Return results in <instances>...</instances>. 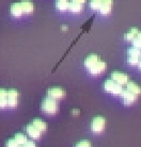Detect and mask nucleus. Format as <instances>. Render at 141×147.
Instances as JSON below:
<instances>
[{
	"label": "nucleus",
	"mask_w": 141,
	"mask_h": 147,
	"mask_svg": "<svg viewBox=\"0 0 141 147\" xmlns=\"http://www.w3.org/2000/svg\"><path fill=\"white\" fill-rule=\"evenodd\" d=\"M104 90L106 92L113 94V95H121V93L123 91L122 85L117 83L115 81H113L112 79H108L105 81L104 83Z\"/></svg>",
	"instance_id": "nucleus-2"
},
{
	"label": "nucleus",
	"mask_w": 141,
	"mask_h": 147,
	"mask_svg": "<svg viewBox=\"0 0 141 147\" xmlns=\"http://www.w3.org/2000/svg\"><path fill=\"white\" fill-rule=\"evenodd\" d=\"M18 103V92L12 88L7 91V107L15 108Z\"/></svg>",
	"instance_id": "nucleus-4"
},
{
	"label": "nucleus",
	"mask_w": 141,
	"mask_h": 147,
	"mask_svg": "<svg viewBox=\"0 0 141 147\" xmlns=\"http://www.w3.org/2000/svg\"><path fill=\"white\" fill-rule=\"evenodd\" d=\"M57 1H70V0H57Z\"/></svg>",
	"instance_id": "nucleus-31"
},
{
	"label": "nucleus",
	"mask_w": 141,
	"mask_h": 147,
	"mask_svg": "<svg viewBox=\"0 0 141 147\" xmlns=\"http://www.w3.org/2000/svg\"><path fill=\"white\" fill-rule=\"evenodd\" d=\"M106 127V119L102 116H96L93 118L91 123V130L94 133H102Z\"/></svg>",
	"instance_id": "nucleus-3"
},
{
	"label": "nucleus",
	"mask_w": 141,
	"mask_h": 147,
	"mask_svg": "<svg viewBox=\"0 0 141 147\" xmlns=\"http://www.w3.org/2000/svg\"><path fill=\"white\" fill-rule=\"evenodd\" d=\"M68 2L70 1H57L56 7L59 11H66L68 10Z\"/></svg>",
	"instance_id": "nucleus-20"
},
{
	"label": "nucleus",
	"mask_w": 141,
	"mask_h": 147,
	"mask_svg": "<svg viewBox=\"0 0 141 147\" xmlns=\"http://www.w3.org/2000/svg\"><path fill=\"white\" fill-rule=\"evenodd\" d=\"M128 55H132V57H139V58H140L141 49L140 48L133 46V47H130L129 49H128Z\"/></svg>",
	"instance_id": "nucleus-21"
},
{
	"label": "nucleus",
	"mask_w": 141,
	"mask_h": 147,
	"mask_svg": "<svg viewBox=\"0 0 141 147\" xmlns=\"http://www.w3.org/2000/svg\"><path fill=\"white\" fill-rule=\"evenodd\" d=\"M107 68V64L103 61H98L96 64H94L91 68H89V73L93 76H97V75H100L102 73H104Z\"/></svg>",
	"instance_id": "nucleus-7"
},
{
	"label": "nucleus",
	"mask_w": 141,
	"mask_h": 147,
	"mask_svg": "<svg viewBox=\"0 0 141 147\" xmlns=\"http://www.w3.org/2000/svg\"><path fill=\"white\" fill-rule=\"evenodd\" d=\"M138 67H139V68L141 69V60L139 61V63H138Z\"/></svg>",
	"instance_id": "nucleus-30"
},
{
	"label": "nucleus",
	"mask_w": 141,
	"mask_h": 147,
	"mask_svg": "<svg viewBox=\"0 0 141 147\" xmlns=\"http://www.w3.org/2000/svg\"><path fill=\"white\" fill-rule=\"evenodd\" d=\"M27 133H28V136H30V138H32V139H39L40 136H41L42 132L39 130V129L35 127V126H33L32 124H30V125L27 126Z\"/></svg>",
	"instance_id": "nucleus-9"
},
{
	"label": "nucleus",
	"mask_w": 141,
	"mask_h": 147,
	"mask_svg": "<svg viewBox=\"0 0 141 147\" xmlns=\"http://www.w3.org/2000/svg\"><path fill=\"white\" fill-rule=\"evenodd\" d=\"M126 90H128L129 92L134 93L137 96H139L141 94V86L137 83H135L133 81H128L126 84Z\"/></svg>",
	"instance_id": "nucleus-13"
},
{
	"label": "nucleus",
	"mask_w": 141,
	"mask_h": 147,
	"mask_svg": "<svg viewBox=\"0 0 141 147\" xmlns=\"http://www.w3.org/2000/svg\"><path fill=\"white\" fill-rule=\"evenodd\" d=\"M32 125L35 126L41 132H45L46 131V129H47V125H46V123L44 121H42L41 118H35L33 119L32 121Z\"/></svg>",
	"instance_id": "nucleus-16"
},
{
	"label": "nucleus",
	"mask_w": 141,
	"mask_h": 147,
	"mask_svg": "<svg viewBox=\"0 0 141 147\" xmlns=\"http://www.w3.org/2000/svg\"><path fill=\"white\" fill-rule=\"evenodd\" d=\"M111 7H112V0H103L102 5L100 7V14L108 15L111 12Z\"/></svg>",
	"instance_id": "nucleus-10"
},
{
	"label": "nucleus",
	"mask_w": 141,
	"mask_h": 147,
	"mask_svg": "<svg viewBox=\"0 0 141 147\" xmlns=\"http://www.w3.org/2000/svg\"><path fill=\"white\" fill-rule=\"evenodd\" d=\"M140 61V58L139 57H132V55H128V63H129L130 65H138V63Z\"/></svg>",
	"instance_id": "nucleus-24"
},
{
	"label": "nucleus",
	"mask_w": 141,
	"mask_h": 147,
	"mask_svg": "<svg viewBox=\"0 0 141 147\" xmlns=\"http://www.w3.org/2000/svg\"><path fill=\"white\" fill-rule=\"evenodd\" d=\"M79 113H80V111L78 110V109H74V110H73V114H74V115H79Z\"/></svg>",
	"instance_id": "nucleus-29"
},
{
	"label": "nucleus",
	"mask_w": 141,
	"mask_h": 147,
	"mask_svg": "<svg viewBox=\"0 0 141 147\" xmlns=\"http://www.w3.org/2000/svg\"><path fill=\"white\" fill-rule=\"evenodd\" d=\"M10 12H11V14L13 15L14 17H20V16L24 14V11H22L20 2H16V3L12 4L11 9H10Z\"/></svg>",
	"instance_id": "nucleus-11"
},
{
	"label": "nucleus",
	"mask_w": 141,
	"mask_h": 147,
	"mask_svg": "<svg viewBox=\"0 0 141 147\" xmlns=\"http://www.w3.org/2000/svg\"><path fill=\"white\" fill-rule=\"evenodd\" d=\"M120 96L122 97L124 103L127 105V106H128V105H133V103H134L138 98V96L136 95V94L129 92L128 90H123Z\"/></svg>",
	"instance_id": "nucleus-6"
},
{
	"label": "nucleus",
	"mask_w": 141,
	"mask_h": 147,
	"mask_svg": "<svg viewBox=\"0 0 141 147\" xmlns=\"http://www.w3.org/2000/svg\"><path fill=\"white\" fill-rule=\"evenodd\" d=\"M20 4H22L24 14H31L33 12L34 5L30 0H22V2H20Z\"/></svg>",
	"instance_id": "nucleus-12"
},
{
	"label": "nucleus",
	"mask_w": 141,
	"mask_h": 147,
	"mask_svg": "<svg viewBox=\"0 0 141 147\" xmlns=\"http://www.w3.org/2000/svg\"><path fill=\"white\" fill-rule=\"evenodd\" d=\"M5 146L7 147H19V144L15 141V139H10V140L7 141V144H5Z\"/></svg>",
	"instance_id": "nucleus-25"
},
{
	"label": "nucleus",
	"mask_w": 141,
	"mask_h": 147,
	"mask_svg": "<svg viewBox=\"0 0 141 147\" xmlns=\"http://www.w3.org/2000/svg\"><path fill=\"white\" fill-rule=\"evenodd\" d=\"M47 94H48L49 97H52V98L57 100L63 98L64 96H65V91L61 88H52L48 90Z\"/></svg>",
	"instance_id": "nucleus-8"
},
{
	"label": "nucleus",
	"mask_w": 141,
	"mask_h": 147,
	"mask_svg": "<svg viewBox=\"0 0 141 147\" xmlns=\"http://www.w3.org/2000/svg\"><path fill=\"white\" fill-rule=\"evenodd\" d=\"M14 139L19 145H25V144L27 143V141H28V138H27L25 134H22V133H16L14 136Z\"/></svg>",
	"instance_id": "nucleus-19"
},
{
	"label": "nucleus",
	"mask_w": 141,
	"mask_h": 147,
	"mask_svg": "<svg viewBox=\"0 0 141 147\" xmlns=\"http://www.w3.org/2000/svg\"><path fill=\"white\" fill-rule=\"evenodd\" d=\"M140 60H141V57H140Z\"/></svg>",
	"instance_id": "nucleus-33"
},
{
	"label": "nucleus",
	"mask_w": 141,
	"mask_h": 147,
	"mask_svg": "<svg viewBox=\"0 0 141 147\" xmlns=\"http://www.w3.org/2000/svg\"><path fill=\"white\" fill-rule=\"evenodd\" d=\"M102 2H103V0H91L90 1V7H92L93 10H100Z\"/></svg>",
	"instance_id": "nucleus-23"
},
{
	"label": "nucleus",
	"mask_w": 141,
	"mask_h": 147,
	"mask_svg": "<svg viewBox=\"0 0 141 147\" xmlns=\"http://www.w3.org/2000/svg\"><path fill=\"white\" fill-rule=\"evenodd\" d=\"M7 107V91L0 88V109Z\"/></svg>",
	"instance_id": "nucleus-15"
},
{
	"label": "nucleus",
	"mask_w": 141,
	"mask_h": 147,
	"mask_svg": "<svg viewBox=\"0 0 141 147\" xmlns=\"http://www.w3.org/2000/svg\"><path fill=\"white\" fill-rule=\"evenodd\" d=\"M132 42H133V46L140 48V49H141V31H139V32H138L137 36L135 37Z\"/></svg>",
	"instance_id": "nucleus-22"
},
{
	"label": "nucleus",
	"mask_w": 141,
	"mask_h": 147,
	"mask_svg": "<svg viewBox=\"0 0 141 147\" xmlns=\"http://www.w3.org/2000/svg\"><path fill=\"white\" fill-rule=\"evenodd\" d=\"M25 147H37V145H35V143L34 142H32V141H27V143L24 145Z\"/></svg>",
	"instance_id": "nucleus-27"
},
{
	"label": "nucleus",
	"mask_w": 141,
	"mask_h": 147,
	"mask_svg": "<svg viewBox=\"0 0 141 147\" xmlns=\"http://www.w3.org/2000/svg\"><path fill=\"white\" fill-rule=\"evenodd\" d=\"M111 79L121 85L127 84V82L129 81V77L127 76L126 74L120 73V71H113L111 74Z\"/></svg>",
	"instance_id": "nucleus-5"
},
{
	"label": "nucleus",
	"mask_w": 141,
	"mask_h": 147,
	"mask_svg": "<svg viewBox=\"0 0 141 147\" xmlns=\"http://www.w3.org/2000/svg\"><path fill=\"white\" fill-rule=\"evenodd\" d=\"M68 10L72 13H79L82 10V4L74 2V1H70L68 2Z\"/></svg>",
	"instance_id": "nucleus-18"
},
{
	"label": "nucleus",
	"mask_w": 141,
	"mask_h": 147,
	"mask_svg": "<svg viewBox=\"0 0 141 147\" xmlns=\"http://www.w3.org/2000/svg\"><path fill=\"white\" fill-rule=\"evenodd\" d=\"M76 147H92V146H91V143H90L89 141H81V142L76 144Z\"/></svg>",
	"instance_id": "nucleus-26"
},
{
	"label": "nucleus",
	"mask_w": 141,
	"mask_h": 147,
	"mask_svg": "<svg viewBox=\"0 0 141 147\" xmlns=\"http://www.w3.org/2000/svg\"><path fill=\"white\" fill-rule=\"evenodd\" d=\"M58 109H59V107H58L57 100L49 97V96L46 97L42 102V110L46 114H49V115L56 114L58 112Z\"/></svg>",
	"instance_id": "nucleus-1"
},
{
	"label": "nucleus",
	"mask_w": 141,
	"mask_h": 147,
	"mask_svg": "<svg viewBox=\"0 0 141 147\" xmlns=\"http://www.w3.org/2000/svg\"><path fill=\"white\" fill-rule=\"evenodd\" d=\"M100 61V58H98V55H90L87 59L85 60V66L89 69L91 67L94 65V64H96L97 62Z\"/></svg>",
	"instance_id": "nucleus-14"
},
{
	"label": "nucleus",
	"mask_w": 141,
	"mask_h": 147,
	"mask_svg": "<svg viewBox=\"0 0 141 147\" xmlns=\"http://www.w3.org/2000/svg\"><path fill=\"white\" fill-rule=\"evenodd\" d=\"M19 147H25L24 145H19Z\"/></svg>",
	"instance_id": "nucleus-32"
},
{
	"label": "nucleus",
	"mask_w": 141,
	"mask_h": 147,
	"mask_svg": "<svg viewBox=\"0 0 141 147\" xmlns=\"http://www.w3.org/2000/svg\"><path fill=\"white\" fill-rule=\"evenodd\" d=\"M70 1H74V2H77V3L83 4V3H85L87 0H70Z\"/></svg>",
	"instance_id": "nucleus-28"
},
{
	"label": "nucleus",
	"mask_w": 141,
	"mask_h": 147,
	"mask_svg": "<svg viewBox=\"0 0 141 147\" xmlns=\"http://www.w3.org/2000/svg\"><path fill=\"white\" fill-rule=\"evenodd\" d=\"M138 32H139V30H138V28H136V27H134V28H132V29H129L128 31H127L126 33L124 34V38L126 40H133L135 38V37L137 36Z\"/></svg>",
	"instance_id": "nucleus-17"
}]
</instances>
